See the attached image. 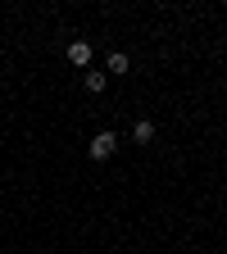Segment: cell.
Masks as SVG:
<instances>
[{
    "instance_id": "obj_1",
    "label": "cell",
    "mask_w": 227,
    "mask_h": 254,
    "mask_svg": "<svg viewBox=\"0 0 227 254\" xmlns=\"http://www.w3.org/2000/svg\"><path fill=\"white\" fill-rule=\"evenodd\" d=\"M114 150H118V136H114V132H100V136H91V145H86V154L95 159V164H100V159H109Z\"/></svg>"
},
{
    "instance_id": "obj_2",
    "label": "cell",
    "mask_w": 227,
    "mask_h": 254,
    "mask_svg": "<svg viewBox=\"0 0 227 254\" xmlns=\"http://www.w3.org/2000/svg\"><path fill=\"white\" fill-rule=\"evenodd\" d=\"M69 64L86 68V64H91V41H73V46H69Z\"/></svg>"
},
{
    "instance_id": "obj_3",
    "label": "cell",
    "mask_w": 227,
    "mask_h": 254,
    "mask_svg": "<svg viewBox=\"0 0 227 254\" xmlns=\"http://www.w3.org/2000/svg\"><path fill=\"white\" fill-rule=\"evenodd\" d=\"M132 141H141V145H150V141H154V123H150V118L132 123Z\"/></svg>"
},
{
    "instance_id": "obj_4",
    "label": "cell",
    "mask_w": 227,
    "mask_h": 254,
    "mask_svg": "<svg viewBox=\"0 0 227 254\" xmlns=\"http://www.w3.org/2000/svg\"><path fill=\"white\" fill-rule=\"evenodd\" d=\"M105 68H109V73H127V68H132V59H127L123 50H114V55H109V64H105Z\"/></svg>"
},
{
    "instance_id": "obj_5",
    "label": "cell",
    "mask_w": 227,
    "mask_h": 254,
    "mask_svg": "<svg viewBox=\"0 0 227 254\" xmlns=\"http://www.w3.org/2000/svg\"><path fill=\"white\" fill-rule=\"evenodd\" d=\"M105 82H109V73H86V91H95V95L105 91Z\"/></svg>"
}]
</instances>
